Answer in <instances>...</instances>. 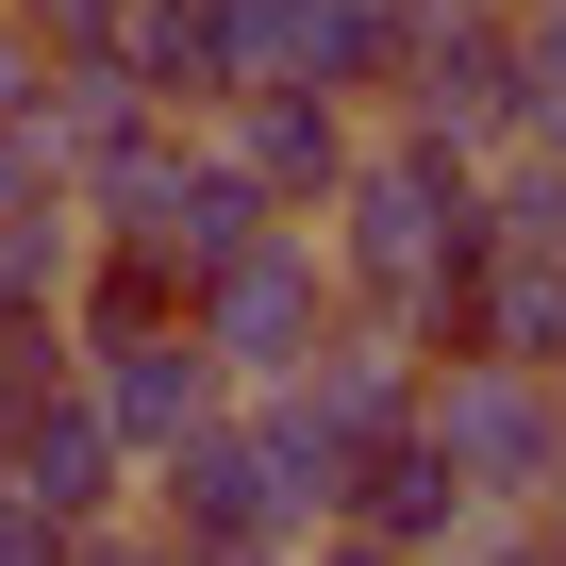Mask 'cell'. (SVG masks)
Returning a JSON list of instances; mask_svg holds the SVG:
<instances>
[{"label":"cell","mask_w":566,"mask_h":566,"mask_svg":"<svg viewBox=\"0 0 566 566\" xmlns=\"http://www.w3.org/2000/svg\"><path fill=\"white\" fill-rule=\"evenodd\" d=\"M417 433L450 450V483L500 516V500H533L549 467H566V400H549V367H500V350H450V384H417Z\"/></svg>","instance_id":"7a4b0ae2"},{"label":"cell","mask_w":566,"mask_h":566,"mask_svg":"<svg viewBox=\"0 0 566 566\" xmlns=\"http://www.w3.org/2000/svg\"><path fill=\"white\" fill-rule=\"evenodd\" d=\"M483 217H500L516 250H549V266H566V150H533V167H516V184H500Z\"/></svg>","instance_id":"8fae6325"},{"label":"cell","mask_w":566,"mask_h":566,"mask_svg":"<svg viewBox=\"0 0 566 566\" xmlns=\"http://www.w3.org/2000/svg\"><path fill=\"white\" fill-rule=\"evenodd\" d=\"M334 516H367L384 549H433V533H467L483 500H467V483H450V450H433V433L400 417V433H384V450L350 467V500H334Z\"/></svg>","instance_id":"9c48e42d"},{"label":"cell","mask_w":566,"mask_h":566,"mask_svg":"<svg viewBox=\"0 0 566 566\" xmlns=\"http://www.w3.org/2000/svg\"><path fill=\"white\" fill-rule=\"evenodd\" d=\"M217 566H301V533H266V549H217Z\"/></svg>","instance_id":"5bb4252c"},{"label":"cell","mask_w":566,"mask_h":566,"mask_svg":"<svg viewBox=\"0 0 566 566\" xmlns=\"http://www.w3.org/2000/svg\"><path fill=\"white\" fill-rule=\"evenodd\" d=\"M67 566H184V549H167L150 516H134V533H117V516H67Z\"/></svg>","instance_id":"7c38bea8"},{"label":"cell","mask_w":566,"mask_h":566,"mask_svg":"<svg viewBox=\"0 0 566 566\" xmlns=\"http://www.w3.org/2000/svg\"><path fill=\"white\" fill-rule=\"evenodd\" d=\"M84 400H101V433H117V450L150 467L167 433H200V417L233 400V367L200 350V317H117V334L84 350Z\"/></svg>","instance_id":"8992f818"},{"label":"cell","mask_w":566,"mask_h":566,"mask_svg":"<svg viewBox=\"0 0 566 566\" xmlns=\"http://www.w3.org/2000/svg\"><path fill=\"white\" fill-rule=\"evenodd\" d=\"M150 533H167L184 566H217V549L301 533V500H283V467H266V433H250V417H200V433H167V450H150Z\"/></svg>","instance_id":"5b68a950"},{"label":"cell","mask_w":566,"mask_h":566,"mask_svg":"<svg viewBox=\"0 0 566 566\" xmlns=\"http://www.w3.org/2000/svg\"><path fill=\"white\" fill-rule=\"evenodd\" d=\"M233 167L301 217V200H334L350 184V101L334 84H233Z\"/></svg>","instance_id":"52a82bcc"},{"label":"cell","mask_w":566,"mask_h":566,"mask_svg":"<svg viewBox=\"0 0 566 566\" xmlns=\"http://www.w3.org/2000/svg\"><path fill=\"white\" fill-rule=\"evenodd\" d=\"M184 317H200V350H217L233 384H283V367H301V350L334 334V250L266 217V233H250V250H233V266L200 283Z\"/></svg>","instance_id":"277c9868"},{"label":"cell","mask_w":566,"mask_h":566,"mask_svg":"<svg viewBox=\"0 0 566 566\" xmlns=\"http://www.w3.org/2000/svg\"><path fill=\"white\" fill-rule=\"evenodd\" d=\"M500 51H516V150H566V0H500Z\"/></svg>","instance_id":"30bf717a"},{"label":"cell","mask_w":566,"mask_h":566,"mask_svg":"<svg viewBox=\"0 0 566 566\" xmlns=\"http://www.w3.org/2000/svg\"><path fill=\"white\" fill-rule=\"evenodd\" d=\"M400 134L450 150H516V51H500V0H400V67H384Z\"/></svg>","instance_id":"3957f363"},{"label":"cell","mask_w":566,"mask_h":566,"mask_svg":"<svg viewBox=\"0 0 566 566\" xmlns=\"http://www.w3.org/2000/svg\"><path fill=\"white\" fill-rule=\"evenodd\" d=\"M0 467H18V483H34V500H51V516H101V500H117V467H134V450H117V433H101V400H84V384H51V400H34V417H18V433H0Z\"/></svg>","instance_id":"ba28073f"},{"label":"cell","mask_w":566,"mask_h":566,"mask_svg":"<svg viewBox=\"0 0 566 566\" xmlns=\"http://www.w3.org/2000/svg\"><path fill=\"white\" fill-rule=\"evenodd\" d=\"M301 566H417V549H384L367 516H317V549H301Z\"/></svg>","instance_id":"4fadbf2b"},{"label":"cell","mask_w":566,"mask_h":566,"mask_svg":"<svg viewBox=\"0 0 566 566\" xmlns=\"http://www.w3.org/2000/svg\"><path fill=\"white\" fill-rule=\"evenodd\" d=\"M334 217V283H367V301L400 317V334H450V283L483 266V167L450 150V134H400V150H350V184L317 200Z\"/></svg>","instance_id":"6da1fadb"}]
</instances>
